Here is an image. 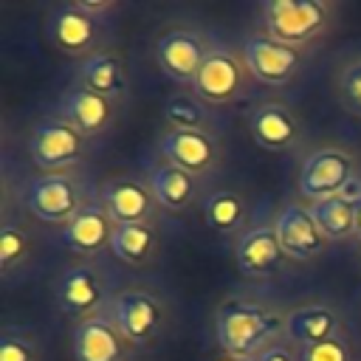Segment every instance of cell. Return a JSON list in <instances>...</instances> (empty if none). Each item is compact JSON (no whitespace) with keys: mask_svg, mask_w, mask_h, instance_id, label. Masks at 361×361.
<instances>
[{"mask_svg":"<svg viewBox=\"0 0 361 361\" xmlns=\"http://www.w3.org/2000/svg\"><path fill=\"white\" fill-rule=\"evenodd\" d=\"M288 333V313L251 299H226L214 316V336L226 355L257 358Z\"/></svg>","mask_w":361,"mask_h":361,"instance_id":"obj_1","label":"cell"},{"mask_svg":"<svg viewBox=\"0 0 361 361\" xmlns=\"http://www.w3.org/2000/svg\"><path fill=\"white\" fill-rule=\"evenodd\" d=\"M259 20L268 37L302 48L330 25V6L322 0H265Z\"/></svg>","mask_w":361,"mask_h":361,"instance_id":"obj_2","label":"cell"},{"mask_svg":"<svg viewBox=\"0 0 361 361\" xmlns=\"http://www.w3.org/2000/svg\"><path fill=\"white\" fill-rule=\"evenodd\" d=\"M110 319L133 347H147L152 344L166 322V307L155 290L147 288H124L110 299L107 307Z\"/></svg>","mask_w":361,"mask_h":361,"instance_id":"obj_3","label":"cell"},{"mask_svg":"<svg viewBox=\"0 0 361 361\" xmlns=\"http://www.w3.org/2000/svg\"><path fill=\"white\" fill-rule=\"evenodd\" d=\"M28 152L37 169L42 172H65L76 166L87 152V135H82L62 116H45L34 124Z\"/></svg>","mask_w":361,"mask_h":361,"instance_id":"obj_4","label":"cell"},{"mask_svg":"<svg viewBox=\"0 0 361 361\" xmlns=\"http://www.w3.org/2000/svg\"><path fill=\"white\" fill-rule=\"evenodd\" d=\"M355 183V158L341 147H322L310 152L299 169V192L310 203L344 195Z\"/></svg>","mask_w":361,"mask_h":361,"instance_id":"obj_5","label":"cell"},{"mask_svg":"<svg viewBox=\"0 0 361 361\" xmlns=\"http://www.w3.org/2000/svg\"><path fill=\"white\" fill-rule=\"evenodd\" d=\"M25 209L42 223H68L85 206V189L68 172H42L25 183Z\"/></svg>","mask_w":361,"mask_h":361,"instance_id":"obj_6","label":"cell"},{"mask_svg":"<svg viewBox=\"0 0 361 361\" xmlns=\"http://www.w3.org/2000/svg\"><path fill=\"white\" fill-rule=\"evenodd\" d=\"M245 62L228 48L214 42L200 65V73L195 79V96L209 104H231L245 90Z\"/></svg>","mask_w":361,"mask_h":361,"instance_id":"obj_7","label":"cell"},{"mask_svg":"<svg viewBox=\"0 0 361 361\" xmlns=\"http://www.w3.org/2000/svg\"><path fill=\"white\" fill-rule=\"evenodd\" d=\"M104 293H107V282L93 262H76L65 268L54 282V296L59 310L79 322L96 316L99 305L104 302Z\"/></svg>","mask_w":361,"mask_h":361,"instance_id":"obj_8","label":"cell"},{"mask_svg":"<svg viewBox=\"0 0 361 361\" xmlns=\"http://www.w3.org/2000/svg\"><path fill=\"white\" fill-rule=\"evenodd\" d=\"M243 62L262 85H285L302 68V51L285 45L268 34H251L243 39Z\"/></svg>","mask_w":361,"mask_h":361,"instance_id":"obj_9","label":"cell"},{"mask_svg":"<svg viewBox=\"0 0 361 361\" xmlns=\"http://www.w3.org/2000/svg\"><path fill=\"white\" fill-rule=\"evenodd\" d=\"M99 203L104 206V212L110 214V220L116 226L152 223L155 209H161L149 183L141 178H133V175L107 178L99 189Z\"/></svg>","mask_w":361,"mask_h":361,"instance_id":"obj_10","label":"cell"},{"mask_svg":"<svg viewBox=\"0 0 361 361\" xmlns=\"http://www.w3.org/2000/svg\"><path fill=\"white\" fill-rule=\"evenodd\" d=\"M209 39L197 31L189 28H175L166 31L158 42H155V59L161 65V71L180 85H195L200 65L209 54Z\"/></svg>","mask_w":361,"mask_h":361,"instance_id":"obj_11","label":"cell"},{"mask_svg":"<svg viewBox=\"0 0 361 361\" xmlns=\"http://www.w3.org/2000/svg\"><path fill=\"white\" fill-rule=\"evenodd\" d=\"M248 133L268 152L296 149L302 135H305L299 116L288 104H279V102H262V104L251 107V113H248Z\"/></svg>","mask_w":361,"mask_h":361,"instance_id":"obj_12","label":"cell"},{"mask_svg":"<svg viewBox=\"0 0 361 361\" xmlns=\"http://www.w3.org/2000/svg\"><path fill=\"white\" fill-rule=\"evenodd\" d=\"M274 228H276V237L282 243L285 257H290V259L307 262V259L322 257L324 248H327V237L322 234L313 212L307 206H302V203L285 206L276 214Z\"/></svg>","mask_w":361,"mask_h":361,"instance_id":"obj_13","label":"cell"},{"mask_svg":"<svg viewBox=\"0 0 361 361\" xmlns=\"http://www.w3.org/2000/svg\"><path fill=\"white\" fill-rule=\"evenodd\" d=\"M234 259H237V268L243 276H251V279L274 276L285 259V251H282L274 223H257V226L245 228L237 237Z\"/></svg>","mask_w":361,"mask_h":361,"instance_id":"obj_14","label":"cell"},{"mask_svg":"<svg viewBox=\"0 0 361 361\" xmlns=\"http://www.w3.org/2000/svg\"><path fill=\"white\" fill-rule=\"evenodd\" d=\"M164 161L175 164L189 175H209L220 161V147L212 133L203 130H166L161 138Z\"/></svg>","mask_w":361,"mask_h":361,"instance_id":"obj_15","label":"cell"},{"mask_svg":"<svg viewBox=\"0 0 361 361\" xmlns=\"http://www.w3.org/2000/svg\"><path fill=\"white\" fill-rule=\"evenodd\" d=\"M113 231L116 223L110 220V214L104 212L102 203H85L59 231L65 248H71L73 254L82 257H99L104 248H110L113 243Z\"/></svg>","mask_w":361,"mask_h":361,"instance_id":"obj_16","label":"cell"},{"mask_svg":"<svg viewBox=\"0 0 361 361\" xmlns=\"http://www.w3.org/2000/svg\"><path fill=\"white\" fill-rule=\"evenodd\" d=\"M59 116L65 121H71L82 135L96 138L102 133H107L116 121V102L104 99L87 87H82L79 82L65 90L59 96Z\"/></svg>","mask_w":361,"mask_h":361,"instance_id":"obj_17","label":"cell"},{"mask_svg":"<svg viewBox=\"0 0 361 361\" xmlns=\"http://www.w3.org/2000/svg\"><path fill=\"white\" fill-rule=\"evenodd\" d=\"M127 338L110 319V313L87 316L73 330V355L76 361H124Z\"/></svg>","mask_w":361,"mask_h":361,"instance_id":"obj_18","label":"cell"},{"mask_svg":"<svg viewBox=\"0 0 361 361\" xmlns=\"http://www.w3.org/2000/svg\"><path fill=\"white\" fill-rule=\"evenodd\" d=\"M96 31H99V20L90 17L79 3H65L56 6L51 20H48V34L54 39V45L71 56H90L96 54Z\"/></svg>","mask_w":361,"mask_h":361,"instance_id":"obj_19","label":"cell"},{"mask_svg":"<svg viewBox=\"0 0 361 361\" xmlns=\"http://www.w3.org/2000/svg\"><path fill=\"white\" fill-rule=\"evenodd\" d=\"M147 183H149L158 206L166 212H186L197 200V178L178 169L169 161L152 164L147 169Z\"/></svg>","mask_w":361,"mask_h":361,"instance_id":"obj_20","label":"cell"},{"mask_svg":"<svg viewBox=\"0 0 361 361\" xmlns=\"http://www.w3.org/2000/svg\"><path fill=\"white\" fill-rule=\"evenodd\" d=\"M79 85L104 96V99H113L118 102L124 93H127V68L121 62L118 54L113 51H96L90 54L87 59H82L79 65Z\"/></svg>","mask_w":361,"mask_h":361,"instance_id":"obj_21","label":"cell"},{"mask_svg":"<svg viewBox=\"0 0 361 361\" xmlns=\"http://www.w3.org/2000/svg\"><path fill=\"white\" fill-rule=\"evenodd\" d=\"M338 333H344L341 330V316L330 305L316 302V305H302V307L288 313V336L302 347L327 341Z\"/></svg>","mask_w":361,"mask_h":361,"instance_id":"obj_22","label":"cell"},{"mask_svg":"<svg viewBox=\"0 0 361 361\" xmlns=\"http://www.w3.org/2000/svg\"><path fill=\"white\" fill-rule=\"evenodd\" d=\"M158 243L161 237L155 223H127V226H116L110 251L127 265H144L158 254Z\"/></svg>","mask_w":361,"mask_h":361,"instance_id":"obj_23","label":"cell"},{"mask_svg":"<svg viewBox=\"0 0 361 361\" xmlns=\"http://www.w3.org/2000/svg\"><path fill=\"white\" fill-rule=\"evenodd\" d=\"M203 217H206V223L214 231L234 234V231H240L245 226L248 203H245L243 195H237L231 189H217V192H212V195L203 197Z\"/></svg>","mask_w":361,"mask_h":361,"instance_id":"obj_24","label":"cell"},{"mask_svg":"<svg viewBox=\"0 0 361 361\" xmlns=\"http://www.w3.org/2000/svg\"><path fill=\"white\" fill-rule=\"evenodd\" d=\"M322 234L327 240H350L355 237V197L350 195H336L322 203L310 206Z\"/></svg>","mask_w":361,"mask_h":361,"instance_id":"obj_25","label":"cell"},{"mask_svg":"<svg viewBox=\"0 0 361 361\" xmlns=\"http://www.w3.org/2000/svg\"><path fill=\"white\" fill-rule=\"evenodd\" d=\"M164 118H166L169 130H203V133H209V127H212V116H209L206 104L189 93L169 96L164 102Z\"/></svg>","mask_w":361,"mask_h":361,"instance_id":"obj_26","label":"cell"},{"mask_svg":"<svg viewBox=\"0 0 361 361\" xmlns=\"http://www.w3.org/2000/svg\"><path fill=\"white\" fill-rule=\"evenodd\" d=\"M31 254V237L23 226H14V223H6L3 226V234H0V262H3V271H14L20 268Z\"/></svg>","mask_w":361,"mask_h":361,"instance_id":"obj_27","label":"cell"},{"mask_svg":"<svg viewBox=\"0 0 361 361\" xmlns=\"http://www.w3.org/2000/svg\"><path fill=\"white\" fill-rule=\"evenodd\" d=\"M338 99L341 104L361 118V56H353L338 71Z\"/></svg>","mask_w":361,"mask_h":361,"instance_id":"obj_28","label":"cell"},{"mask_svg":"<svg viewBox=\"0 0 361 361\" xmlns=\"http://www.w3.org/2000/svg\"><path fill=\"white\" fill-rule=\"evenodd\" d=\"M299 361H353V350H350L347 336L338 333V336H333V338H327V341L302 347Z\"/></svg>","mask_w":361,"mask_h":361,"instance_id":"obj_29","label":"cell"},{"mask_svg":"<svg viewBox=\"0 0 361 361\" xmlns=\"http://www.w3.org/2000/svg\"><path fill=\"white\" fill-rule=\"evenodd\" d=\"M0 361H37V344L14 330H6L0 338Z\"/></svg>","mask_w":361,"mask_h":361,"instance_id":"obj_30","label":"cell"},{"mask_svg":"<svg viewBox=\"0 0 361 361\" xmlns=\"http://www.w3.org/2000/svg\"><path fill=\"white\" fill-rule=\"evenodd\" d=\"M257 361H299V358L290 353V347H288V344L276 341V344H271L268 350H262V353L257 355Z\"/></svg>","mask_w":361,"mask_h":361,"instance_id":"obj_31","label":"cell"},{"mask_svg":"<svg viewBox=\"0 0 361 361\" xmlns=\"http://www.w3.org/2000/svg\"><path fill=\"white\" fill-rule=\"evenodd\" d=\"M76 3H79L90 17H96V20H99L104 11H110V8L116 6V3H110V0H76Z\"/></svg>","mask_w":361,"mask_h":361,"instance_id":"obj_32","label":"cell"},{"mask_svg":"<svg viewBox=\"0 0 361 361\" xmlns=\"http://www.w3.org/2000/svg\"><path fill=\"white\" fill-rule=\"evenodd\" d=\"M355 237L361 240V197L355 200Z\"/></svg>","mask_w":361,"mask_h":361,"instance_id":"obj_33","label":"cell"},{"mask_svg":"<svg viewBox=\"0 0 361 361\" xmlns=\"http://www.w3.org/2000/svg\"><path fill=\"white\" fill-rule=\"evenodd\" d=\"M214 361H257V358H245V355H220Z\"/></svg>","mask_w":361,"mask_h":361,"instance_id":"obj_34","label":"cell"}]
</instances>
